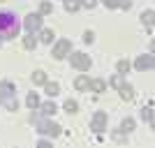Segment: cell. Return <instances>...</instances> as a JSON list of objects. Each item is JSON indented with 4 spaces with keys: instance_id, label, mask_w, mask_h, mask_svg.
<instances>
[{
    "instance_id": "obj_19",
    "label": "cell",
    "mask_w": 155,
    "mask_h": 148,
    "mask_svg": "<svg viewBox=\"0 0 155 148\" xmlns=\"http://www.w3.org/2000/svg\"><path fill=\"white\" fill-rule=\"evenodd\" d=\"M37 39H35V32H28V37H23V46L26 49H35Z\"/></svg>"
},
{
    "instance_id": "obj_7",
    "label": "cell",
    "mask_w": 155,
    "mask_h": 148,
    "mask_svg": "<svg viewBox=\"0 0 155 148\" xmlns=\"http://www.w3.org/2000/svg\"><path fill=\"white\" fill-rule=\"evenodd\" d=\"M155 65V60H153V56H139V58H137V63H134V67L139 72H146V70H150V67H153Z\"/></svg>"
},
{
    "instance_id": "obj_20",
    "label": "cell",
    "mask_w": 155,
    "mask_h": 148,
    "mask_svg": "<svg viewBox=\"0 0 155 148\" xmlns=\"http://www.w3.org/2000/svg\"><path fill=\"white\" fill-rule=\"evenodd\" d=\"M2 102H5V107L9 111H16L19 109V102H16V100H14V95H9V97H5V100H2Z\"/></svg>"
},
{
    "instance_id": "obj_26",
    "label": "cell",
    "mask_w": 155,
    "mask_h": 148,
    "mask_svg": "<svg viewBox=\"0 0 155 148\" xmlns=\"http://www.w3.org/2000/svg\"><path fill=\"white\" fill-rule=\"evenodd\" d=\"M53 12V7H51V2H42V5H39V14H42V16H44V14H51Z\"/></svg>"
},
{
    "instance_id": "obj_30",
    "label": "cell",
    "mask_w": 155,
    "mask_h": 148,
    "mask_svg": "<svg viewBox=\"0 0 155 148\" xmlns=\"http://www.w3.org/2000/svg\"><path fill=\"white\" fill-rule=\"evenodd\" d=\"M79 2H81L84 7H95V2H97V0H79Z\"/></svg>"
},
{
    "instance_id": "obj_14",
    "label": "cell",
    "mask_w": 155,
    "mask_h": 148,
    "mask_svg": "<svg viewBox=\"0 0 155 148\" xmlns=\"http://www.w3.org/2000/svg\"><path fill=\"white\" fill-rule=\"evenodd\" d=\"M120 97H123L125 102H132V100H134V90H132V86H123V88H120Z\"/></svg>"
},
{
    "instance_id": "obj_17",
    "label": "cell",
    "mask_w": 155,
    "mask_h": 148,
    "mask_svg": "<svg viewBox=\"0 0 155 148\" xmlns=\"http://www.w3.org/2000/svg\"><path fill=\"white\" fill-rule=\"evenodd\" d=\"M63 109L67 111V113H77V111H79V104L74 102V100H65V104H63Z\"/></svg>"
},
{
    "instance_id": "obj_8",
    "label": "cell",
    "mask_w": 155,
    "mask_h": 148,
    "mask_svg": "<svg viewBox=\"0 0 155 148\" xmlns=\"http://www.w3.org/2000/svg\"><path fill=\"white\" fill-rule=\"evenodd\" d=\"M9 95H14V86L7 84V81H2V84H0V102H2L5 97H9Z\"/></svg>"
},
{
    "instance_id": "obj_10",
    "label": "cell",
    "mask_w": 155,
    "mask_h": 148,
    "mask_svg": "<svg viewBox=\"0 0 155 148\" xmlns=\"http://www.w3.org/2000/svg\"><path fill=\"white\" fill-rule=\"evenodd\" d=\"M88 88H91L93 93H104V90H107V84H104L102 79H93L91 84H88Z\"/></svg>"
},
{
    "instance_id": "obj_28",
    "label": "cell",
    "mask_w": 155,
    "mask_h": 148,
    "mask_svg": "<svg viewBox=\"0 0 155 148\" xmlns=\"http://www.w3.org/2000/svg\"><path fill=\"white\" fill-rule=\"evenodd\" d=\"M118 7H123V9H130V7H132V0H118Z\"/></svg>"
},
{
    "instance_id": "obj_3",
    "label": "cell",
    "mask_w": 155,
    "mask_h": 148,
    "mask_svg": "<svg viewBox=\"0 0 155 148\" xmlns=\"http://www.w3.org/2000/svg\"><path fill=\"white\" fill-rule=\"evenodd\" d=\"M91 130L95 132V134H102L104 130H107V113H104V111H97L95 116H93V120H91Z\"/></svg>"
},
{
    "instance_id": "obj_23",
    "label": "cell",
    "mask_w": 155,
    "mask_h": 148,
    "mask_svg": "<svg viewBox=\"0 0 155 148\" xmlns=\"http://www.w3.org/2000/svg\"><path fill=\"white\" fill-rule=\"evenodd\" d=\"M79 7H81L79 0H65V9H67V12H77Z\"/></svg>"
},
{
    "instance_id": "obj_21",
    "label": "cell",
    "mask_w": 155,
    "mask_h": 148,
    "mask_svg": "<svg viewBox=\"0 0 155 148\" xmlns=\"http://www.w3.org/2000/svg\"><path fill=\"white\" fill-rule=\"evenodd\" d=\"M118 74H127L130 72V67H132V65H130V60H118Z\"/></svg>"
},
{
    "instance_id": "obj_22",
    "label": "cell",
    "mask_w": 155,
    "mask_h": 148,
    "mask_svg": "<svg viewBox=\"0 0 155 148\" xmlns=\"http://www.w3.org/2000/svg\"><path fill=\"white\" fill-rule=\"evenodd\" d=\"M111 86L120 90V88H123V86H125V77H123V74H116V77L111 79Z\"/></svg>"
},
{
    "instance_id": "obj_15",
    "label": "cell",
    "mask_w": 155,
    "mask_h": 148,
    "mask_svg": "<svg viewBox=\"0 0 155 148\" xmlns=\"http://www.w3.org/2000/svg\"><path fill=\"white\" fill-rule=\"evenodd\" d=\"M26 104H28V109H32V111L37 109V107H39V97H37V93H30V95L26 97Z\"/></svg>"
},
{
    "instance_id": "obj_24",
    "label": "cell",
    "mask_w": 155,
    "mask_h": 148,
    "mask_svg": "<svg viewBox=\"0 0 155 148\" xmlns=\"http://www.w3.org/2000/svg\"><path fill=\"white\" fill-rule=\"evenodd\" d=\"M39 37H42V42H46V44H51V42H53V30H49V28H44Z\"/></svg>"
},
{
    "instance_id": "obj_29",
    "label": "cell",
    "mask_w": 155,
    "mask_h": 148,
    "mask_svg": "<svg viewBox=\"0 0 155 148\" xmlns=\"http://www.w3.org/2000/svg\"><path fill=\"white\" fill-rule=\"evenodd\" d=\"M104 5L109 7V9H114V7H118V0H102Z\"/></svg>"
},
{
    "instance_id": "obj_32",
    "label": "cell",
    "mask_w": 155,
    "mask_h": 148,
    "mask_svg": "<svg viewBox=\"0 0 155 148\" xmlns=\"http://www.w3.org/2000/svg\"><path fill=\"white\" fill-rule=\"evenodd\" d=\"M0 104H2V102H0Z\"/></svg>"
},
{
    "instance_id": "obj_6",
    "label": "cell",
    "mask_w": 155,
    "mask_h": 148,
    "mask_svg": "<svg viewBox=\"0 0 155 148\" xmlns=\"http://www.w3.org/2000/svg\"><path fill=\"white\" fill-rule=\"evenodd\" d=\"M37 125H39V132H42V134H49V136H58L60 134V125H56V123L37 120Z\"/></svg>"
},
{
    "instance_id": "obj_4",
    "label": "cell",
    "mask_w": 155,
    "mask_h": 148,
    "mask_svg": "<svg viewBox=\"0 0 155 148\" xmlns=\"http://www.w3.org/2000/svg\"><path fill=\"white\" fill-rule=\"evenodd\" d=\"M70 53H72V42L70 39H60L58 44L53 46V58L56 60L65 58V56H70Z\"/></svg>"
},
{
    "instance_id": "obj_9",
    "label": "cell",
    "mask_w": 155,
    "mask_h": 148,
    "mask_svg": "<svg viewBox=\"0 0 155 148\" xmlns=\"http://www.w3.org/2000/svg\"><path fill=\"white\" fill-rule=\"evenodd\" d=\"M88 84H91V79L86 77V74H81V77L74 79V88L77 90H88Z\"/></svg>"
},
{
    "instance_id": "obj_25",
    "label": "cell",
    "mask_w": 155,
    "mask_h": 148,
    "mask_svg": "<svg viewBox=\"0 0 155 148\" xmlns=\"http://www.w3.org/2000/svg\"><path fill=\"white\" fill-rule=\"evenodd\" d=\"M120 130H123V132H132V130H134V118H125Z\"/></svg>"
},
{
    "instance_id": "obj_12",
    "label": "cell",
    "mask_w": 155,
    "mask_h": 148,
    "mask_svg": "<svg viewBox=\"0 0 155 148\" xmlns=\"http://www.w3.org/2000/svg\"><path fill=\"white\" fill-rule=\"evenodd\" d=\"M44 90H46V95H49V97H56V95H58V90H60V86L56 84V81H53V84H51V81H46Z\"/></svg>"
},
{
    "instance_id": "obj_2",
    "label": "cell",
    "mask_w": 155,
    "mask_h": 148,
    "mask_svg": "<svg viewBox=\"0 0 155 148\" xmlns=\"http://www.w3.org/2000/svg\"><path fill=\"white\" fill-rule=\"evenodd\" d=\"M70 60H72V67L79 72H86L91 70V56H86V53L77 51V53H70Z\"/></svg>"
},
{
    "instance_id": "obj_13",
    "label": "cell",
    "mask_w": 155,
    "mask_h": 148,
    "mask_svg": "<svg viewBox=\"0 0 155 148\" xmlns=\"http://www.w3.org/2000/svg\"><path fill=\"white\" fill-rule=\"evenodd\" d=\"M32 84H35V86H44L46 84V72L37 70L35 74H32Z\"/></svg>"
},
{
    "instance_id": "obj_18",
    "label": "cell",
    "mask_w": 155,
    "mask_h": 148,
    "mask_svg": "<svg viewBox=\"0 0 155 148\" xmlns=\"http://www.w3.org/2000/svg\"><path fill=\"white\" fill-rule=\"evenodd\" d=\"M153 19H155V12H153V9H148V12L141 14V21H143L148 28H153Z\"/></svg>"
},
{
    "instance_id": "obj_5",
    "label": "cell",
    "mask_w": 155,
    "mask_h": 148,
    "mask_svg": "<svg viewBox=\"0 0 155 148\" xmlns=\"http://www.w3.org/2000/svg\"><path fill=\"white\" fill-rule=\"evenodd\" d=\"M23 26H26L28 32H37L42 28V14H28L26 21H23Z\"/></svg>"
},
{
    "instance_id": "obj_27",
    "label": "cell",
    "mask_w": 155,
    "mask_h": 148,
    "mask_svg": "<svg viewBox=\"0 0 155 148\" xmlns=\"http://www.w3.org/2000/svg\"><path fill=\"white\" fill-rule=\"evenodd\" d=\"M93 39H95V35H93V30H86V32H84V42H86V44H91Z\"/></svg>"
},
{
    "instance_id": "obj_16",
    "label": "cell",
    "mask_w": 155,
    "mask_h": 148,
    "mask_svg": "<svg viewBox=\"0 0 155 148\" xmlns=\"http://www.w3.org/2000/svg\"><path fill=\"white\" fill-rule=\"evenodd\" d=\"M141 118L148 123V125H153V104H148V107L141 109Z\"/></svg>"
},
{
    "instance_id": "obj_1",
    "label": "cell",
    "mask_w": 155,
    "mask_h": 148,
    "mask_svg": "<svg viewBox=\"0 0 155 148\" xmlns=\"http://www.w3.org/2000/svg\"><path fill=\"white\" fill-rule=\"evenodd\" d=\"M19 19H16V14L12 12H0V37H5V39H12L19 35Z\"/></svg>"
},
{
    "instance_id": "obj_11",
    "label": "cell",
    "mask_w": 155,
    "mask_h": 148,
    "mask_svg": "<svg viewBox=\"0 0 155 148\" xmlns=\"http://www.w3.org/2000/svg\"><path fill=\"white\" fill-rule=\"evenodd\" d=\"M39 111H42L44 116H53V113L58 111V107H56V104H53V102H44V104H42V107H39Z\"/></svg>"
},
{
    "instance_id": "obj_31",
    "label": "cell",
    "mask_w": 155,
    "mask_h": 148,
    "mask_svg": "<svg viewBox=\"0 0 155 148\" xmlns=\"http://www.w3.org/2000/svg\"><path fill=\"white\" fill-rule=\"evenodd\" d=\"M0 44H2V42H0Z\"/></svg>"
}]
</instances>
